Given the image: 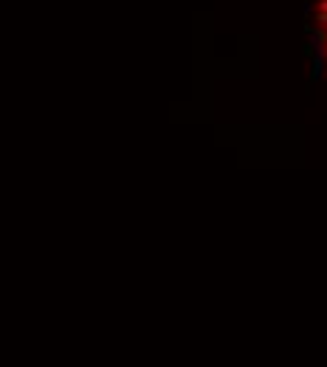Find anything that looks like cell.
Instances as JSON below:
<instances>
[{
    "label": "cell",
    "mask_w": 327,
    "mask_h": 367,
    "mask_svg": "<svg viewBox=\"0 0 327 367\" xmlns=\"http://www.w3.org/2000/svg\"><path fill=\"white\" fill-rule=\"evenodd\" d=\"M321 68H324L321 54H313V80H319V76H321Z\"/></svg>",
    "instance_id": "obj_1"
},
{
    "label": "cell",
    "mask_w": 327,
    "mask_h": 367,
    "mask_svg": "<svg viewBox=\"0 0 327 367\" xmlns=\"http://www.w3.org/2000/svg\"><path fill=\"white\" fill-rule=\"evenodd\" d=\"M316 20H319V23H324V25H327V12H319V14H316Z\"/></svg>",
    "instance_id": "obj_2"
}]
</instances>
